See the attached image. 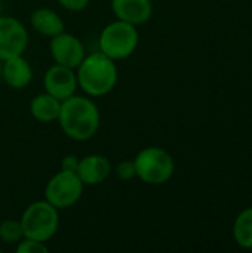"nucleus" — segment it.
Masks as SVG:
<instances>
[{
	"label": "nucleus",
	"instance_id": "obj_1",
	"mask_svg": "<svg viewBox=\"0 0 252 253\" xmlns=\"http://www.w3.org/2000/svg\"><path fill=\"white\" fill-rule=\"evenodd\" d=\"M56 122L67 138L85 142L97 135L101 125V113L91 96L74 93L61 102Z\"/></svg>",
	"mask_w": 252,
	"mask_h": 253
},
{
	"label": "nucleus",
	"instance_id": "obj_2",
	"mask_svg": "<svg viewBox=\"0 0 252 253\" xmlns=\"http://www.w3.org/2000/svg\"><path fill=\"white\" fill-rule=\"evenodd\" d=\"M79 89L86 96L101 98L108 95L117 84L119 68L116 61L105 56L102 52L86 53L83 61L76 68Z\"/></svg>",
	"mask_w": 252,
	"mask_h": 253
},
{
	"label": "nucleus",
	"instance_id": "obj_3",
	"mask_svg": "<svg viewBox=\"0 0 252 253\" xmlns=\"http://www.w3.org/2000/svg\"><path fill=\"white\" fill-rule=\"evenodd\" d=\"M140 43L138 27L120 19L108 22L98 36V47L113 61H123L134 55Z\"/></svg>",
	"mask_w": 252,
	"mask_h": 253
},
{
	"label": "nucleus",
	"instance_id": "obj_4",
	"mask_svg": "<svg viewBox=\"0 0 252 253\" xmlns=\"http://www.w3.org/2000/svg\"><path fill=\"white\" fill-rule=\"evenodd\" d=\"M132 160L137 178L147 185H163L175 172L172 156L162 147H144Z\"/></svg>",
	"mask_w": 252,
	"mask_h": 253
},
{
	"label": "nucleus",
	"instance_id": "obj_5",
	"mask_svg": "<svg viewBox=\"0 0 252 253\" xmlns=\"http://www.w3.org/2000/svg\"><path fill=\"white\" fill-rule=\"evenodd\" d=\"M21 225L24 237L39 242H49L59 228V211L48 200H36L22 212Z\"/></svg>",
	"mask_w": 252,
	"mask_h": 253
},
{
	"label": "nucleus",
	"instance_id": "obj_6",
	"mask_svg": "<svg viewBox=\"0 0 252 253\" xmlns=\"http://www.w3.org/2000/svg\"><path fill=\"white\" fill-rule=\"evenodd\" d=\"M85 184L76 172L58 170L45 185V200L58 211L70 209L82 199Z\"/></svg>",
	"mask_w": 252,
	"mask_h": 253
},
{
	"label": "nucleus",
	"instance_id": "obj_7",
	"mask_svg": "<svg viewBox=\"0 0 252 253\" xmlns=\"http://www.w3.org/2000/svg\"><path fill=\"white\" fill-rule=\"evenodd\" d=\"M28 46V31L15 16L0 15V61L24 55Z\"/></svg>",
	"mask_w": 252,
	"mask_h": 253
},
{
	"label": "nucleus",
	"instance_id": "obj_8",
	"mask_svg": "<svg viewBox=\"0 0 252 253\" xmlns=\"http://www.w3.org/2000/svg\"><path fill=\"white\" fill-rule=\"evenodd\" d=\"M49 52L55 64L76 70L86 56V47L83 42L65 30L49 39Z\"/></svg>",
	"mask_w": 252,
	"mask_h": 253
},
{
	"label": "nucleus",
	"instance_id": "obj_9",
	"mask_svg": "<svg viewBox=\"0 0 252 253\" xmlns=\"http://www.w3.org/2000/svg\"><path fill=\"white\" fill-rule=\"evenodd\" d=\"M43 89L61 102L73 96L79 89L76 70L59 64L50 65L43 74Z\"/></svg>",
	"mask_w": 252,
	"mask_h": 253
},
{
	"label": "nucleus",
	"instance_id": "obj_10",
	"mask_svg": "<svg viewBox=\"0 0 252 253\" xmlns=\"http://www.w3.org/2000/svg\"><path fill=\"white\" fill-rule=\"evenodd\" d=\"M113 172L110 160L102 154H88L80 159L76 173L86 185H100L102 184Z\"/></svg>",
	"mask_w": 252,
	"mask_h": 253
},
{
	"label": "nucleus",
	"instance_id": "obj_11",
	"mask_svg": "<svg viewBox=\"0 0 252 253\" xmlns=\"http://www.w3.org/2000/svg\"><path fill=\"white\" fill-rule=\"evenodd\" d=\"M111 12L116 19L140 27L150 21L153 4L151 0H111Z\"/></svg>",
	"mask_w": 252,
	"mask_h": 253
},
{
	"label": "nucleus",
	"instance_id": "obj_12",
	"mask_svg": "<svg viewBox=\"0 0 252 253\" xmlns=\"http://www.w3.org/2000/svg\"><path fill=\"white\" fill-rule=\"evenodd\" d=\"M1 80L12 89H24L33 80V67L24 55L1 61Z\"/></svg>",
	"mask_w": 252,
	"mask_h": 253
},
{
	"label": "nucleus",
	"instance_id": "obj_13",
	"mask_svg": "<svg viewBox=\"0 0 252 253\" xmlns=\"http://www.w3.org/2000/svg\"><path fill=\"white\" fill-rule=\"evenodd\" d=\"M30 25L36 33L49 39L65 30V24L59 13L50 7L34 9L30 15Z\"/></svg>",
	"mask_w": 252,
	"mask_h": 253
},
{
	"label": "nucleus",
	"instance_id": "obj_14",
	"mask_svg": "<svg viewBox=\"0 0 252 253\" xmlns=\"http://www.w3.org/2000/svg\"><path fill=\"white\" fill-rule=\"evenodd\" d=\"M61 101L48 92H42L30 101V114L40 123H53L58 120Z\"/></svg>",
	"mask_w": 252,
	"mask_h": 253
},
{
	"label": "nucleus",
	"instance_id": "obj_15",
	"mask_svg": "<svg viewBox=\"0 0 252 253\" xmlns=\"http://www.w3.org/2000/svg\"><path fill=\"white\" fill-rule=\"evenodd\" d=\"M233 237L244 249H252V208L242 211L233 224Z\"/></svg>",
	"mask_w": 252,
	"mask_h": 253
},
{
	"label": "nucleus",
	"instance_id": "obj_16",
	"mask_svg": "<svg viewBox=\"0 0 252 253\" xmlns=\"http://www.w3.org/2000/svg\"><path fill=\"white\" fill-rule=\"evenodd\" d=\"M24 237L19 219H4L0 222V240L6 245H16Z\"/></svg>",
	"mask_w": 252,
	"mask_h": 253
},
{
	"label": "nucleus",
	"instance_id": "obj_17",
	"mask_svg": "<svg viewBox=\"0 0 252 253\" xmlns=\"http://www.w3.org/2000/svg\"><path fill=\"white\" fill-rule=\"evenodd\" d=\"M15 251L18 253H45L48 252V246L45 242H39L34 239H28V237H22L18 243Z\"/></svg>",
	"mask_w": 252,
	"mask_h": 253
},
{
	"label": "nucleus",
	"instance_id": "obj_18",
	"mask_svg": "<svg viewBox=\"0 0 252 253\" xmlns=\"http://www.w3.org/2000/svg\"><path fill=\"white\" fill-rule=\"evenodd\" d=\"M113 172L122 181H131L132 178H137L134 160H123V162L117 163V166L113 169Z\"/></svg>",
	"mask_w": 252,
	"mask_h": 253
},
{
	"label": "nucleus",
	"instance_id": "obj_19",
	"mask_svg": "<svg viewBox=\"0 0 252 253\" xmlns=\"http://www.w3.org/2000/svg\"><path fill=\"white\" fill-rule=\"evenodd\" d=\"M56 1L70 12H82L88 7L91 0H56Z\"/></svg>",
	"mask_w": 252,
	"mask_h": 253
},
{
	"label": "nucleus",
	"instance_id": "obj_20",
	"mask_svg": "<svg viewBox=\"0 0 252 253\" xmlns=\"http://www.w3.org/2000/svg\"><path fill=\"white\" fill-rule=\"evenodd\" d=\"M79 162H80V157H77L76 154H67L61 160V169L68 170V172H76Z\"/></svg>",
	"mask_w": 252,
	"mask_h": 253
},
{
	"label": "nucleus",
	"instance_id": "obj_21",
	"mask_svg": "<svg viewBox=\"0 0 252 253\" xmlns=\"http://www.w3.org/2000/svg\"><path fill=\"white\" fill-rule=\"evenodd\" d=\"M0 80H1V61H0Z\"/></svg>",
	"mask_w": 252,
	"mask_h": 253
},
{
	"label": "nucleus",
	"instance_id": "obj_22",
	"mask_svg": "<svg viewBox=\"0 0 252 253\" xmlns=\"http://www.w3.org/2000/svg\"><path fill=\"white\" fill-rule=\"evenodd\" d=\"M0 15H1V3H0Z\"/></svg>",
	"mask_w": 252,
	"mask_h": 253
}]
</instances>
